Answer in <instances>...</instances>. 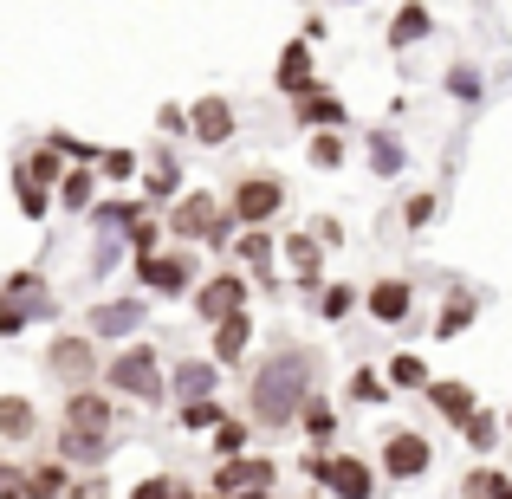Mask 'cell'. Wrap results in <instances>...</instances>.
<instances>
[{"mask_svg": "<svg viewBox=\"0 0 512 499\" xmlns=\"http://www.w3.org/2000/svg\"><path fill=\"white\" fill-rule=\"evenodd\" d=\"M312 376H318V357L305 344H286L279 357H266L253 370V428H292L299 409L312 402Z\"/></svg>", "mask_w": 512, "mask_h": 499, "instance_id": "1", "label": "cell"}, {"mask_svg": "<svg viewBox=\"0 0 512 499\" xmlns=\"http://www.w3.org/2000/svg\"><path fill=\"white\" fill-rule=\"evenodd\" d=\"M104 383H111L117 396L143 402V409H156V402L169 396V383H163V357H156L150 344H124L111 363H104Z\"/></svg>", "mask_w": 512, "mask_h": 499, "instance_id": "2", "label": "cell"}, {"mask_svg": "<svg viewBox=\"0 0 512 499\" xmlns=\"http://www.w3.org/2000/svg\"><path fill=\"white\" fill-rule=\"evenodd\" d=\"M305 474H312L331 499H370L376 493V467L357 461V454H312Z\"/></svg>", "mask_w": 512, "mask_h": 499, "instance_id": "3", "label": "cell"}, {"mask_svg": "<svg viewBox=\"0 0 512 499\" xmlns=\"http://www.w3.org/2000/svg\"><path fill=\"white\" fill-rule=\"evenodd\" d=\"M169 234H175V240H214V247H221V240H227L221 201H214L208 188H195V195H175V208H169Z\"/></svg>", "mask_w": 512, "mask_h": 499, "instance_id": "4", "label": "cell"}, {"mask_svg": "<svg viewBox=\"0 0 512 499\" xmlns=\"http://www.w3.org/2000/svg\"><path fill=\"white\" fill-rule=\"evenodd\" d=\"M111 422H117L111 396H98V389H72V396H65V428H59V435L104 441V448H111Z\"/></svg>", "mask_w": 512, "mask_h": 499, "instance_id": "5", "label": "cell"}, {"mask_svg": "<svg viewBox=\"0 0 512 499\" xmlns=\"http://www.w3.org/2000/svg\"><path fill=\"white\" fill-rule=\"evenodd\" d=\"M227 208H234V221L266 227L279 208H286V182H279V175H240V182H234V201H227Z\"/></svg>", "mask_w": 512, "mask_h": 499, "instance_id": "6", "label": "cell"}, {"mask_svg": "<svg viewBox=\"0 0 512 499\" xmlns=\"http://www.w3.org/2000/svg\"><path fill=\"white\" fill-rule=\"evenodd\" d=\"M428 461H435L428 435H415V428H389V435H383V474L389 480H422Z\"/></svg>", "mask_w": 512, "mask_h": 499, "instance_id": "7", "label": "cell"}, {"mask_svg": "<svg viewBox=\"0 0 512 499\" xmlns=\"http://www.w3.org/2000/svg\"><path fill=\"white\" fill-rule=\"evenodd\" d=\"M234 312H247V279L240 273H214L195 286V318H208V325H227Z\"/></svg>", "mask_w": 512, "mask_h": 499, "instance_id": "8", "label": "cell"}, {"mask_svg": "<svg viewBox=\"0 0 512 499\" xmlns=\"http://www.w3.org/2000/svg\"><path fill=\"white\" fill-rule=\"evenodd\" d=\"M46 370L59 376L65 389H91V376H98V357H91V337H52V350H46Z\"/></svg>", "mask_w": 512, "mask_h": 499, "instance_id": "9", "label": "cell"}, {"mask_svg": "<svg viewBox=\"0 0 512 499\" xmlns=\"http://www.w3.org/2000/svg\"><path fill=\"white\" fill-rule=\"evenodd\" d=\"M292 117H299V130H344L350 104L338 98V91H325V85H305L299 98H292Z\"/></svg>", "mask_w": 512, "mask_h": 499, "instance_id": "10", "label": "cell"}, {"mask_svg": "<svg viewBox=\"0 0 512 499\" xmlns=\"http://www.w3.org/2000/svg\"><path fill=\"white\" fill-rule=\"evenodd\" d=\"M188 273H195V253H150V260H137V286L143 292H188Z\"/></svg>", "mask_w": 512, "mask_h": 499, "instance_id": "11", "label": "cell"}, {"mask_svg": "<svg viewBox=\"0 0 512 499\" xmlns=\"http://www.w3.org/2000/svg\"><path fill=\"white\" fill-rule=\"evenodd\" d=\"M234 124H240V117H234L227 98H195V104H188V130H195L201 150H221V143L234 137Z\"/></svg>", "mask_w": 512, "mask_h": 499, "instance_id": "12", "label": "cell"}, {"mask_svg": "<svg viewBox=\"0 0 512 499\" xmlns=\"http://www.w3.org/2000/svg\"><path fill=\"white\" fill-rule=\"evenodd\" d=\"M279 253H286V266H292V279H299V292H325V247H318L312 234H292Z\"/></svg>", "mask_w": 512, "mask_h": 499, "instance_id": "13", "label": "cell"}, {"mask_svg": "<svg viewBox=\"0 0 512 499\" xmlns=\"http://www.w3.org/2000/svg\"><path fill=\"white\" fill-rule=\"evenodd\" d=\"M363 305H370L376 325H402L409 305H415V286H409V279H376V286L363 292Z\"/></svg>", "mask_w": 512, "mask_h": 499, "instance_id": "14", "label": "cell"}, {"mask_svg": "<svg viewBox=\"0 0 512 499\" xmlns=\"http://www.w3.org/2000/svg\"><path fill=\"white\" fill-rule=\"evenodd\" d=\"M143 312H150L143 299H111V305H98V312H91L85 337H130V331L143 325Z\"/></svg>", "mask_w": 512, "mask_h": 499, "instance_id": "15", "label": "cell"}, {"mask_svg": "<svg viewBox=\"0 0 512 499\" xmlns=\"http://www.w3.org/2000/svg\"><path fill=\"white\" fill-rule=\"evenodd\" d=\"M428 402H435V415H441V422H454V428H467V415L480 409L467 383H435V376H428Z\"/></svg>", "mask_w": 512, "mask_h": 499, "instance_id": "16", "label": "cell"}, {"mask_svg": "<svg viewBox=\"0 0 512 499\" xmlns=\"http://www.w3.org/2000/svg\"><path fill=\"white\" fill-rule=\"evenodd\" d=\"M273 85L286 91V98H299V91L312 85V46H299V39H292V46L279 52V65H273Z\"/></svg>", "mask_w": 512, "mask_h": 499, "instance_id": "17", "label": "cell"}, {"mask_svg": "<svg viewBox=\"0 0 512 499\" xmlns=\"http://www.w3.org/2000/svg\"><path fill=\"white\" fill-rule=\"evenodd\" d=\"M39 435V415L26 396H0V441H33Z\"/></svg>", "mask_w": 512, "mask_h": 499, "instance_id": "18", "label": "cell"}, {"mask_svg": "<svg viewBox=\"0 0 512 499\" xmlns=\"http://www.w3.org/2000/svg\"><path fill=\"white\" fill-rule=\"evenodd\" d=\"M65 493V461H33L20 474V499H59Z\"/></svg>", "mask_w": 512, "mask_h": 499, "instance_id": "19", "label": "cell"}, {"mask_svg": "<svg viewBox=\"0 0 512 499\" xmlns=\"http://www.w3.org/2000/svg\"><path fill=\"white\" fill-rule=\"evenodd\" d=\"M253 344V318L234 312L227 325H214V363H240V350Z\"/></svg>", "mask_w": 512, "mask_h": 499, "instance_id": "20", "label": "cell"}, {"mask_svg": "<svg viewBox=\"0 0 512 499\" xmlns=\"http://www.w3.org/2000/svg\"><path fill=\"white\" fill-rule=\"evenodd\" d=\"M214 376H221L214 363H195V357L175 363V396H182V402H208L214 396Z\"/></svg>", "mask_w": 512, "mask_h": 499, "instance_id": "21", "label": "cell"}, {"mask_svg": "<svg viewBox=\"0 0 512 499\" xmlns=\"http://www.w3.org/2000/svg\"><path fill=\"white\" fill-rule=\"evenodd\" d=\"M175 188H182V163H175V150H156L150 156V201H169L175 208Z\"/></svg>", "mask_w": 512, "mask_h": 499, "instance_id": "22", "label": "cell"}, {"mask_svg": "<svg viewBox=\"0 0 512 499\" xmlns=\"http://www.w3.org/2000/svg\"><path fill=\"white\" fill-rule=\"evenodd\" d=\"M435 33V13L428 7H402L396 20H389V46H415V39Z\"/></svg>", "mask_w": 512, "mask_h": 499, "instance_id": "23", "label": "cell"}, {"mask_svg": "<svg viewBox=\"0 0 512 499\" xmlns=\"http://www.w3.org/2000/svg\"><path fill=\"white\" fill-rule=\"evenodd\" d=\"M59 201H65V208H78V214H91V201H98V169H65Z\"/></svg>", "mask_w": 512, "mask_h": 499, "instance_id": "24", "label": "cell"}, {"mask_svg": "<svg viewBox=\"0 0 512 499\" xmlns=\"http://www.w3.org/2000/svg\"><path fill=\"white\" fill-rule=\"evenodd\" d=\"M175 422H182L188 428V435H214V428H221L227 422V409H221V402H182V409H175Z\"/></svg>", "mask_w": 512, "mask_h": 499, "instance_id": "25", "label": "cell"}, {"mask_svg": "<svg viewBox=\"0 0 512 499\" xmlns=\"http://www.w3.org/2000/svg\"><path fill=\"white\" fill-rule=\"evenodd\" d=\"M474 312H480L474 292H448V312L435 318V337H461L467 325H474Z\"/></svg>", "mask_w": 512, "mask_h": 499, "instance_id": "26", "label": "cell"}, {"mask_svg": "<svg viewBox=\"0 0 512 499\" xmlns=\"http://www.w3.org/2000/svg\"><path fill=\"white\" fill-rule=\"evenodd\" d=\"M299 428H305L312 441H331V435H338V409H331L325 396H312V402L299 409Z\"/></svg>", "mask_w": 512, "mask_h": 499, "instance_id": "27", "label": "cell"}, {"mask_svg": "<svg viewBox=\"0 0 512 499\" xmlns=\"http://www.w3.org/2000/svg\"><path fill=\"white\" fill-rule=\"evenodd\" d=\"M357 305H363V292H357V286H325V292H318V318H331V325H344Z\"/></svg>", "mask_w": 512, "mask_h": 499, "instance_id": "28", "label": "cell"}, {"mask_svg": "<svg viewBox=\"0 0 512 499\" xmlns=\"http://www.w3.org/2000/svg\"><path fill=\"white\" fill-rule=\"evenodd\" d=\"M13 201H20V214H26V221H39V214L52 208V195H46V188H39L26 169H13Z\"/></svg>", "mask_w": 512, "mask_h": 499, "instance_id": "29", "label": "cell"}, {"mask_svg": "<svg viewBox=\"0 0 512 499\" xmlns=\"http://www.w3.org/2000/svg\"><path fill=\"white\" fill-rule=\"evenodd\" d=\"M20 169H26V175H33V182H39V188H52V182H65V156H59V150H46V143H39V150H33V156H26V163H20Z\"/></svg>", "mask_w": 512, "mask_h": 499, "instance_id": "30", "label": "cell"}, {"mask_svg": "<svg viewBox=\"0 0 512 499\" xmlns=\"http://www.w3.org/2000/svg\"><path fill=\"white\" fill-rule=\"evenodd\" d=\"M389 383L396 389H428V363L409 357V350H396V357H389Z\"/></svg>", "mask_w": 512, "mask_h": 499, "instance_id": "31", "label": "cell"}, {"mask_svg": "<svg viewBox=\"0 0 512 499\" xmlns=\"http://www.w3.org/2000/svg\"><path fill=\"white\" fill-rule=\"evenodd\" d=\"M33 318H52V299L46 305H7V299H0V337H20Z\"/></svg>", "mask_w": 512, "mask_h": 499, "instance_id": "32", "label": "cell"}, {"mask_svg": "<svg viewBox=\"0 0 512 499\" xmlns=\"http://www.w3.org/2000/svg\"><path fill=\"white\" fill-rule=\"evenodd\" d=\"M461 435H467V448H480V454H487L493 441H500V415H493V409H474V415H467V428H461Z\"/></svg>", "mask_w": 512, "mask_h": 499, "instance_id": "33", "label": "cell"}, {"mask_svg": "<svg viewBox=\"0 0 512 499\" xmlns=\"http://www.w3.org/2000/svg\"><path fill=\"white\" fill-rule=\"evenodd\" d=\"M130 499H195V493H188V480L150 474V480H137V487H130Z\"/></svg>", "mask_w": 512, "mask_h": 499, "instance_id": "34", "label": "cell"}, {"mask_svg": "<svg viewBox=\"0 0 512 499\" xmlns=\"http://www.w3.org/2000/svg\"><path fill=\"white\" fill-rule=\"evenodd\" d=\"M312 163H318V169H344V163H350V150H344L338 130H318V137H312Z\"/></svg>", "mask_w": 512, "mask_h": 499, "instance_id": "35", "label": "cell"}, {"mask_svg": "<svg viewBox=\"0 0 512 499\" xmlns=\"http://www.w3.org/2000/svg\"><path fill=\"white\" fill-rule=\"evenodd\" d=\"M137 169H143L137 150H104V156H98V175H104V182H130Z\"/></svg>", "mask_w": 512, "mask_h": 499, "instance_id": "36", "label": "cell"}, {"mask_svg": "<svg viewBox=\"0 0 512 499\" xmlns=\"http://www.w3.org/2000/svg\"><path fill=\"white\" fill-rule=\"evenodd\" d=\"M240 448H247V422H234V415H227V422L214 428V454H221V461H240Z\"/></svg>", "mask_w": 512, "mask_h": 499, "instance_id": "37", "label": "cell"}, {"mask_svg": "<svg viewBox=\"0 0 512 499\" xmlns=\"http://www.w3.org/2000/svg\"><path fill=\"white\" fill-rule=\"evenodd\" d=\"M234 260H247V266H266V260H273V240H266L260 227H247V234L234 240Z\"/></svg>", "mask_w": 512, "mask_h": 499, "instance_id": "38", "label": "cell"}, {"mask_svg": "<svg viewBox=\"0 0 512 499\" xmlns=\"http://www.w3.org/2000/svg\"><path fill=\"white\" fill-rule=\"evenodd\" d=\"M98 221L104 227H137L143 221V201H98Z\"/></svg>", "mask_w": 512, "mask_h": 499, "instance_id": "39", "label": "cell"}, {"mask_svg": "<svg viewBox=\"0 0 512 499\" xmlns=\"http://www.w3.org/2000/svg\"><path fill=\"white\" fill-rule=\"evenodd\" d=\"M214 493H221V499H240V493H247V461H221V474H214Z\"/></svg>", "mask_w": 512, "mask_h": 499, "instance_id": "40", "label": "cell"}, {"mask_svg": "<svg viewBox=\"0 0 512 499\" xmlns=\"http://www.w3.org/2000/svg\"><path fill=\"white\" fill-rule=\"evenodd\" d=\"M370 169H376V175H396V169H402L396 137H370Z\"/></svg>", "mask_w": 512, "mask_h": 499, "instance_id": "41", "label": "cell"}, {"mask_svg": "<svg viewBox=\"0 0 512 499\" xmlns=\"http://www.w3.org/2000/svg\"><path fill=\"white\" fill-rule=\"evenodd\" d=\"M448 91H461V104H474L480 98V72H474V65H454V72H448Z\"/></svg>", "mask_w": 512, "mask_h": 499, "instance_id": "42", "label": "cell"}, {"mask_svg": "<svg viewBox=\"0 0 512 499\" xmlns=\"http://www.w3.org/2000/svg\"><path fill=\"white\" fill-rule=\"evenodd\" d=\"M350 396H357V402H383V376L357 370V376H350Z\"/></svg>", "mask_w": 512, "mask_h": 499, "instance_id": "43", "label": "cell"}, {"mask_svg": "<svg viewBox=\"0 0 512 499\" xmlns=\"http://www.w3.org/2000/svg\"><path fill=\"white\" fill-rule=\"evenodd\" d=\"M435 221V195H415L409 208H402V227H428Z\"/></svg>", "mask_w": 512, "mask_h": 499, "instance_id": "44", "label": "cell"}, {"mask_svg": "<svg viewBox=\"0 0 512 499\" xmlns=\"http://www.w3.org/2000/svg\"><path fill=\"white\" fill-rule=\"evenodd\" d=\"M72 499H111V487H104V480L91 474V480H78V487H72Z\"/></svg>", "mask_w": 512, "mask_h": 499, "instance_id": "45", "label": "cell"}, {"mask_svg": "<svg viewBox=\"0 0 512 499\" xmlns=\"http://www.w3.org/2000/svg\"><path fill=\"white\" fill-rule=\"evenodd\" d=\"M156 124H163V130H188V111H182V104H169V111L156 117Z\"/></svg>", "mask_w": 512, "mask_h": 499, "instance_id": "46", "label": "cell"}, {"mask_svg": "<svg viewBox=\"0 0 512 499\" xmlns=\"http://www.w3.org/2000/svg\"><path fill=\"white\" fill-rule=\"evenodd\" d=\"M20 493V467H0V499H13Z\"/></svg>", "mask_w": 512, "mask_h": 499, "instance_id": "47", "label": "cell"}, {"mask_svg": "<svg viewBox=\"0 0 512 499\" xmlns=\"http://www.w3.org/2000/svg\"><path fill=\"white\" fill-rule=\"evenodd\" d=\"M240 499H273V493H240Z\"/></svg>", "mask_w": 512, "mask_h": 499, "instance_id": "48", "label": "cell"}, {"mask_svg": "<svg viewBox=\"0 0 512 499\" xmlns=\"http://www.w3.org/2000/svg\"><path fill=\"white\" fill-rule=\"evenodd\" d=\"M201 499H221V493H201Z\"/></svg>", "mask_w": 512, "mask_h": 499, "instance_id": "49", "label": "cell"}]
</instances>
